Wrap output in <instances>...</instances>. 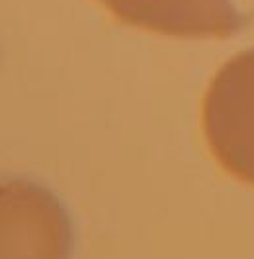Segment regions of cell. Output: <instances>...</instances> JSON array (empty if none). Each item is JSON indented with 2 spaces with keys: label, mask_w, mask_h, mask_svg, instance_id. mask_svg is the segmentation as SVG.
<instances>
[{
  "label": "cell",
  "mask_w": 254,
  "mask_h": 259,
  "mask_svg": "<svg viewBox=\"0 0 254 259\" xmlns=\"http://www.w3.org/2000/svg\"><path fill=\"white\" fill-rule=\"evenodd\" d=\"M123 24L172 37H231L246 24L231 0H98Z\"/></svg>",
  "instance_id": "obj_1"
}]
</instances>
